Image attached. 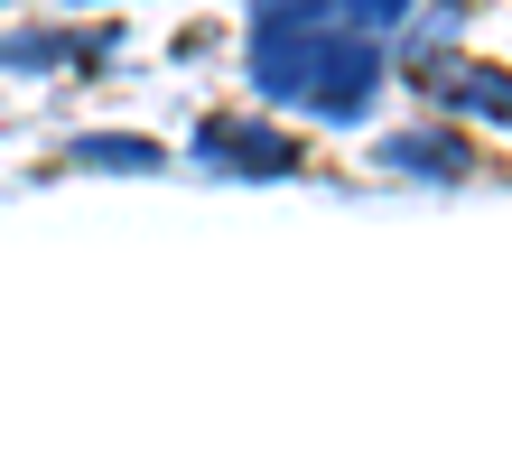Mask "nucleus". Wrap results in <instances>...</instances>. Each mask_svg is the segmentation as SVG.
I'll return each instance as SVG.
<instances>
[{"label":"nucleus","mask_w":512,"mask_h":465,"mask_svg":"<svg viewBox=\"0 0 512 465\" xmlns=\"http://www.w3.org/2000/svg\"><path fill=\"white\" fill-rule=\"evenodd\" d=\"M84 56V28H0V75H56Z\"/></svg>","instance_id":"423d86ee"},{"label":"nucleus","mask_w":512,"mask_h":465,"mask_svg":"<svg viewBox=\"0 0 512 465\" xmlns=\"http://www.w3.org/2000/svg\"><path fill=\"white\" fill-rule=\"evenodd\" d=\"M336 10H345L354 28H373V38L391 47V38H401V28H410V10H419V0H336Z\"/></svg>","instance_id":"0eeeda50"},{"label":"nucleus","mask_w":512,"mask_h":465,"mask_svg":"<svg viewBox=\"0 0 512 465\" xmlns=\"http://www.w3.org/2000/svg\"><path fill=\"white\" fill-rule=\"evenodd\" d=\"M243 75L261 103L308 112L326 131H364L391 75V47L354 28L336 0H252L243 19Z\"/></svg>","instance_id":"f257e3e1"},{"label":"nucleus","mask_w":512,"mask_h":465,"mask_svg":"<svg viewBox=\"0 0 512 465\" xmlns=\"http://www.w3.org/2000/svg\"><path fill=\"white\" fill-rule=\"evenodd\" d=\"M187 159L205 177H243V186H280V177H308V140L280 131V121H261V112H205L196 131H187Z\"/></svg>","instance_id":"f03ea898"},{"label":"nucleus","mask_w":512,"mask_h":465,"mask_svg":"<svg viewBox=\"0 0 512 465\" xmlns=\"http://www.w3.org/2000/svg\"><path fill=\"white\" fill-rule=\"evenodd\" d=\"M419 93L438 103V121H457V131H512V66L494 56H447V66L419 75Z\"/></svg>","instance_id":"7ed1b4c3"},{"label":"nucleus","mask_w":512,"mask_h":465,"mask_svg":"<svg viewBox=\"0 0 512 465\" xmlns=\"http://www.w3.org/2000/svg\"><path fill=\"white\" fill-rule=\"evenodd\" d=\"M373 168L382 177H419V186H466L485 177V159H475V140L457 131V121H401V131L373 140Z\"/></svg>","instance_id":"20e7f679"},{"label":"nucleus","mask_w":512,"mask_h":465,"mask_svg":"<svg viewBox=\"0 0 512 465\" xmlns=\"http://www.w3.org/2000/svg\"><path fill=\"white\" fill-rule=\"evenodd\" d=\"M66 168H84V177H168V140H149V131H75Z\"/></svg>","instance_id":"39448f33"}]
</instances>
